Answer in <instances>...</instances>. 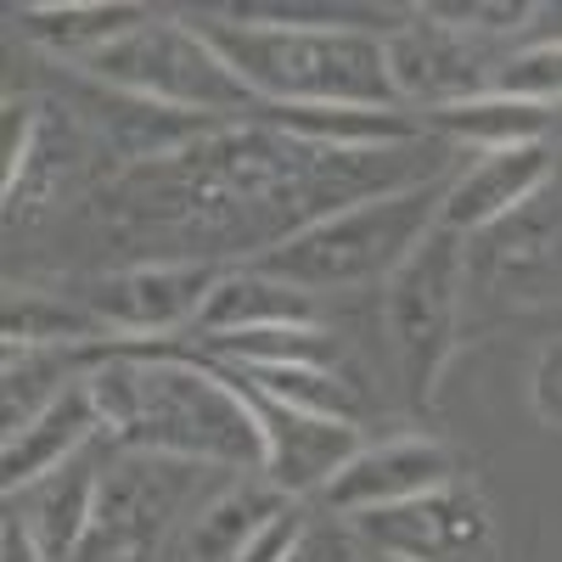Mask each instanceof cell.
Masks as SVG:
<instances>
[{
	"label": "cell",
	"mask_w": 562,
	"mask_h": 562,
	"mask_svg": "<svg viewBox=\"0 0 562 562\" xmlns=\"http://www.w3.org/2000/svg\"><path fill=\"white\" fill-rule=\"evenodd\" d=\"M90 400L102 411V434L140 456L209 461L259 473L265 434L243 389L209 360L153 355L147 344H108L85 371Z\"/></svg>",
	"instance_id": "1"
},
{
	"label": "cell",
	"mask_w": 562,
	"mask_h": 562,
	"mask_svg": "<svg viewBox=\"0 0 562 562\" xmlns=\"http://www.w3.org/2000/svg\"><path fill=\"white\" fill-rule=\"evenodd\" d=\"M225 378H231V371H225ZM231 383H237V378H231ZM237 389H243V400H248V411L259 422V434H265L259 473L288 501L321 495L366 445L360 422H349V416H315V411H299V405H281V400H270V394H259L248 383H237Z\"/></svg>",
	"instance_id": "6"
},
{
	"label": "cell",
	"mask_w": 562,
	"mask_h": 562,
	"mask_svg": "<svg viewBox=\"0 0 562 562\" xmlns=\"http://www.w3.org/2000/svg\"><path fill=\"white\" fill-rule=\"evenodd\" d=\"M428 124L461 147H479V153H506V147H535L551 130V108L518 102V97H501V90H484V97H467V102H445L428 108Z\"/></svg>",
	"instance_id": "17"
},
{
	"label": "cell",
	"mask_w": 562,
	"mask_h": 562,
	"mask_svg": "<svg viewBox=\"0 0 562 562\" xmlns=\"http://www.w3.org/2000/svg\"><path fill=\"white\" fill-rule=\"evenodd\" d=\"M450 180H416L400 192H378L366 203H349L304 231H288L270 248H259V270L299 281L304 293L315 288H366V281H389L405 254L439 225Z\"/></svg>",
	"instance_id": "3"
},
{
	"label": "cell",
	"mask_w": 562,
	"mask_h": 562,
	"mask_svg": "<svg viewBox=\"0 0 562 562\" xmlns=\"http://www.w3.org/2000/svg\"><path fill=\"white\" fill-rule=\"evenodd\" d=\"M97 434H102V411H97V400H90V383L79 378L68 394H57L34 422H23L18 434L0 439V484H7V501L34 490L40 479L63 473L68 461H79Z\"/></svg>",
	"instance_id": "13"
},
{
	"label": "cell",
	"mask_w": 562,
	"mask_h": 562,
	"mask_svg": "<svg viewBox=\"0 0 562 562\" xmlns=\"http://www.w3.org/2000/svg\"><path fill=\"white\" fill-rule=\"evenodd\" d=\"M85 79H97L102 90H124V97L180 108V113H203V119H243L259 113V97L231 74V63L214 52V40L198 23L180 18H147L113 40L108 52L79 63Z\"/></svg>",
	"instance_id": "4"
},
{
	"label": "cell",
	"mask_w": 562,
	"mask_h": 562,
	"mask_svg": "<svg viewBox=\"0 0 562 562\" xmlns=\"http://www.w3.org/2000/svg\"><path fill=\"white\" fill-rule=\"evenodd\" d=\"M259 108H400L389 79V34L366 29H281V23H198Z\"/></svg>",
	"instance_id": "2"
},
{
	"label": "cell",
	"mask_w": 562,
	"mask_h": 562,
	"mask_svg": "<svg viewBox=\"0 0 562 562\" xmlns=\"http://www.w3.org/2000/svg\"><path fill=\"white\" fill-rule=\"evenodd\" d=\"M366 562H416V557H400V551H371Z\"/></svg>",
	"instance_id": "29"
},
{
	"label": "cell",
	"mask_w": 562,
	"mask_h": 562,
	"mask_svg": "<svg viewBox=\"0 0 562 562\" xmlns=\"http://www.w3.org/2000/svg\"><path fill=\"white\" fill-rule=\"evenodd\" d=\"M557 175V158L546 140L535 147H506V153H484L479 164H467L439 209V225L456 231V237H479V231L506 225L518 209H529Z\"/></svg>",
	"instance_id": "11"
},
{
	"label": "cell",
	"mask_w": 562,
	"mask_h": 562,
	"mask_svg": "<svg viewBox=\"0 0 562 562\" xmlns=\"http://www.w3.org/2000/svg\"><path fill=\"white\" fill-rule=\"evenodd\" d=\"M288 562H360V535L338 524H304Z\"/></svg>",
	"instance_id": "26"
},
{
	"label": "cell",
	"mask_w": 562,
	"mask_h": 562,
	"mask_svg": "<svg viewBox=\"0 0 562 562\" xmlns=\"http://www.w3.org/2000/svg\"><path fill=\"white\" fill-rule=\"evenodd\" d=\"M450 479H456V456L428 434H405V439H383V445H360V456L321 490V501L338 518H366V512L405 506Z\"/></svg>",
	"instance_id": "10"
},
{
	"label": "cell",
	"mask_w": 562,
	"mask_h": 562,
	"mask_svg": "<svg viewBox=\"0 0 562 562\" xmlns=\"http://www.w3.org/2000/svg\"><path fill=\"white\" fill-rule=\"evenodd\" d=\"M495 90L535 102V108H562V40H540V45L512 52L495 74Z\"/></svg>",
	"instance_id": "23"
},
{
	"label": "cell",
	"mask_w": 562,
	"mask_h": 562,
	"mask_svg": "<svg viewBox=\"0 0 562 562\" xmlns=\"http://www.w3.org/2000/svg\"><path fill=\"white\" fill-rule=\"evenodd\" d=\"M220 366H338V338L326 326H259V333L209 338Z\"/></svg>",
	"instance_id": "22"
},
{
	"label": "cell",
	"mask_w": 562,
	"mask_h": 562,
	"mask_svg": "<svg viewBox=\"0 0 562 562\" xmlns=\"http://www.w3.org/2000/svg\"><path fill=\"white\" fill-rule=\"evenodd\" d=\"M153 18V7H113V0H57V7H18V23L34 45H45L63 63H85L108 52L113 40H124L130 29H140Z\"/></svg>",
	"instance_id": "15"
},
{
	"label": "cell",
	"mask_w": 562,
	"mask_h": 562,
	"mask_svg": "<svg viewBox=\"0 0 562 562\" xmlns=\"http://www.w3.org/2000/svg\"><path fill=\"white\" fill-rule=\"evenodd\" d=\"M102 349V344H97ZM90 349H7V383H0V405H7V434H18L23 422H34L57 394H68L79 378H68V366L85 360Z\"/></svg>",
	"instance_id": "21"
},
{
	"label": "cell",
	"mask_w": 562,
	"mask_h": 562,
	"mask_svg": "<svg viewBox=\"0 0 562 562\" xmlns=\"http://www.w3.org/2000/svg\"><path fill=\"white\" fill-rule=\"evenodd\" d=\"M355 535L371 551H400L416 562H484L490 557V506L473 484H439L389 512L355 518Z\"/></svg>",
	"instance_id": "9"
},
{
	"label": "cell",
	"mask_w": 562,
	"mask_h": 562,
	"mask_svg": "<svg viewBox=\"0 0 562 562\" xmlns=\"http://www.w3.org/2000/svg\"><path fill=\"white\" fill-rule=\"evenodd\" d=\"M467 276H473L467 237L434 225L428 237L405 254V265L383 281V321H389V338H394L411 400H434L445 366L456 355Z\"/></svg>",
	"instance_id": "5"
},
{
	"label": "cell",
	"mask_w": 562,
	"mask_h": 562,
	"mask_svg": "<svg viewBox=\"0 0 562 562\" xmlns=\"http://www.w3.org/2000/svg\"><path fill=\"white\" fill-rule=\"evenodd\" d=\"M416 23H400L383 52H389V79H394V97L400 108L405 102H428V108H445V102H467V97H484V57L467 45V34L434 23L411 12Z\"/></svg>",
	"instance_id": "12"
},
{
	"label": "cell",
	"mask_w": 562,
	"mask_h": 562,
	"mask_svg": "<svg viewBox=\"0 0 562 562\" xmlns=\"http://www.w3.org/2000/svg\"><path fill=\"white\" fill-rule=\"evenodd\" d=\"M416 12L456 34H512L540 18L535 0H434V7H416Z\"/></svg>",
	"instance_id": "24"
},
{
	"label": "cell",
	"mask_w": 562,
	"mask_h": 562,
	"mask_svg": "<svg viewBox=\"0 0 562 562\" xmlns=\"http://www.w3.org/2000/svg\"><path fill=\"white\" fill-rule=\"evenodd\" d=\"M97 495H102V473H97V461L79 456L68 461L63 473L52 479H40L34 490H23V506L12 495V506L29 518V529L40 535V546L52 551V562H74L90 518H97Z\"/></svg>",
	"instance_id": "16"
},
{
	"label": "cell",
	"mask_w": 562,
	"mask_h": 562,
	"mask_svg": "<svg viewBox=\"0 0 562 562\" xmlns=\"http://www.w3.org/2000/svg\"><path fill=\"white\" fill-rule=\"evenodd\" d=\"M288 506L276 484H231L220 501H209L192 524V557L198 562H243L254 535Z\"/></svg>",
	"instance_id": "19"
},
{
	"label": "cell",
	"mask_w": 562,
	"mask_h": 562,
	"mask_svg": "<svg viewBox=\"0 0 562 562\" xmlns=\"http://www.w3.org/2000/svg\"><path fill=\"white\" fill-rule=\"evenodd\" d=\"M304 524H310V518H304V512H299V506L288 501V506H281L276 518H270V524H265V529L254 535V546L243 551V562H288V551L299 546Z\"/></svg>",
	"instance_id": "27"
},
{
	"label": "cell",
	"mask_w": 562,
	"mask_h": 562,
	"mask_svg": "<svg viewBox=\"0 0 562 562\" xmlns=\"http://www.w3.org/2000/svg\"><path fill=\"white\" fill-rule=\"evenodd\" d=\"M203 333L225 338V333H259V326H321L315 321V293H304L299 281L270 276L259 265L225 270L214 281V293L203 304Z\"/></svg>",
	"instance_id": "14"
},
{
	"label": "cell",
	"mask_w": 562,
	"mask_h": 562,
	"mask_svg": "<svg viewBox=\"0 0 562 562\" xmlns=\"http://www.w3.org/2000/svg\"><path fill=\"white\" fill-rule=\"evenodd\" d=\"M0 338H7V349H97V344H113L108 321L85 299L68 304V299H52V293H7Z\"/></svg>",
	"instance_id": "18"
},
{
	"label": "cell",
	"mask_w": 562,
	"mask_h": 562,
	"mask_svg": "<svg viewBox=\"0 0 562 562\" xmlns=\"http://www.w3.org/2000/svg\"><path fill=\"white\" fill-rule=\"evenodd\" d=\"M225 270L214 259H153V265H130L119 276H102L85 293V304L108 321L113 344H147L158 333L198 321L214 281Z\"/></svg>",
	"instance_id": "7"
},
{
	"label": "cell",
	"mask_w": 562,
	"mask_h": 562,
	"mask_svg": "<svg viewBox=\"0 0 562 562\" xmlns=\"http://www.w3.org/2000/svg\"><path fill=\"white\" fill-rule=\"evenodd\" d=\"M529 400L535 416L546 422L551 434H562V338H551L535 360V378H529Z\"/></svg>",
	"instance_id": "25"
},
{
	"label": "cell",
	"mask_w": 562,
	"mask_h": 562,
	"mask_svg": "<svg viewBox=\"0 0 562 562\" xmlns=\"http://www.w3.org/2000/svg\"><path fill=\"white\" fill-rule=\"evenodd\" d=\"M0 562H52V551L40 546L18 506H7V518H0Z\"/></svg>",
	"instance_id": "28"
},
{
	"label": "cell",
	"mask_w": 562,
	"mask_h": 562,
	"mask_svg": "<svg viewBox=\"0 0 562 562\" xmlns=\"http://www.w3.org/2000/svg\"><path fill=\"white\" fill-rule=\"evenodd\" d=\"M180 506V479L169 473V456L130 450L119 467L102 473L97 518H90L74 562H140L169 529Z\"/></svg>",
	"instance_id": "8"
},
{
	"label": "cell",
	"mask_w": 562,
	"mask_h": 562,
	"mask_svg": "<svg viewBox=\"0 0 562 562\" xmlns=\"http://www.w3.org/2000/svg\"><path fill=\"white\" fill-rule=\"evenodd\" d=\"M220 366V360H214ZM237 383L281 400V405H299L315 416H349L360 422V389L344 378L338 366H225Z\"/></svg>",
	"instance_id": "20"
}]
</instances>
